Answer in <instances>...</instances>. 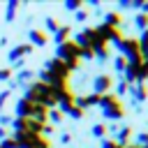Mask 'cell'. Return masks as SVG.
<instances>
[{
    "mask_svg": "<svg viewBox=\"0 0 148 148\" xmlns=\"http://www.w3.org/2000/svg\"><path fill=\"white\" fill-rule=\"evenodd\" d=\"M53 58L62 60V62L67 65L69 72H76V69L81 67V60H79V46H76L72 39H67L65 44L56 46V56H53Z\"/></svg>",
    "mask_w": 148,
    "mask_h": 148,
    "instance_id": "obj_2",
    "label": "cell"
},
{
    "mask_svg": "<svg viewBox=\"0 0 148 148\" xmlns=\"http://www.w3.org/2000/svg\"><path fill=\"white\" fill-rule=\"evenodd\" d=\"M125 67H127V60H125V58H123L120 53H116V56H113V72H116V74L120 76Z\"/></svg>",
    "mask_w": 148,
    "mask_h": 148,
    "instance_id": "obj_20",
    "label": "cell"
},
{
    "mask_svg": "<svg viewBox=\"0 0 148 148\" xmlns=\"http://www.w3.org/2000/svg\"><path fill=\"white\" fill-rule=\"evenodd\" d=\"M44 69H49L51 74H56V76H60V79H65V81H69V76H72V72L67 69V65H65L62 60H58V58H49L46 65H44Z\"/></svg>",
    "mask_w": 148,
    "mask_h": 148,
    "instance_id": "obj_7",
    "label": "cell"
},
{
    "mask_svg": "<svg viewBox=\"0 0 148 148\" xmlns=\"http://www.w3.org/2000/svg\"><path fill=\"white\" fill-rule=\"evenodd\" d=\"M134 25L143 32V30H146V25H148V16H146V14H141V12H136V14H134Z\"/></svg>",
    "mask_w": 148,
    "mask_h": 148,
    "instance_id": "obj_22",
    "label": "cell"
},
{
    "mask_svg": "<svg viewBox=\"0 0 148 148\" xmlns=\"http://www.w3.org/2000/svg\"><path fill=\"white\" fill-rule=\"evenodd\" d=\"M14 76H16V79H14L12 83H9V90H12V88H16V86H28V83L32 81L35 72H32V69H18V72H16Z\"/></svg>",
    "mask_w": 148,
    "mask_h": 148,
    "instance_id": "obj_12",
    "label": "cell"
},
{
    "mask_svg": "<svg viewBox=\"0 0 148 148\" xmlns=\"http://www.w3.org/2000/svg\"><path fill=\"white\" fill-rule=\"evenodd\" d=\"M58 141H60L62 146H67V143H72V134H69V132H62V134L58 136Z\"/></svg>",
    "mask_w": 148,
    "mask_h": 148,
    "instance_id": "obj_34",
    "label": "cell"
},
{
    "mask_svg": "<svg viewBox=\"0 0 148 148\" xmlns=\"http://www.w3.org/2000/svg\"><path fill=\"white\" fill-rule=\"evenodd\" d=\"M58 28H60V21L53 18V16H49V18H46V30H49V32H56Z\"/></svg>",
    "mask_w": 148,
    "mask_h": 148,
    "instance_id": "obj_28",
    "label": "cell"
},
{
    "mask_svg": "<svg viewBox=\"0 0 148 148\" xmlns=\"http://www.w3.org/2000/svg\"><path fill=\"white\" fill-rule=\"evenodd\" d=\"M9 125H12V116H9V113H2V111H0V127H5V130H7Z\"/></svg>",
    "mask_w": 148,
    "mask_h": 148,
    "instance_id": "obj_31",
    "label": "cell"
},
{
    "mask_svg": "<svg viewBox=\"0 0 148 148\" xmlns=\"http://www.w3.org/2000/svg\"><path fill=\"white\" fill-rule=\"evenodd\" d=\"M7 136H9V130H5V127H0V141H2V139H7Z\"/></svg>",
    "mask_w": 148,
    "mask_h": 148,
    "instance_id": "obj_38",
    "label": "cell"
},
{
    "mask_svg": "<svg viewBox=\"0 0 148 148\" xmlns=\"http://www.w3.org/2000/svg\"><path fill=\"white\" fill-rule=\"evenodd\" d=\"M46 42H49V35L44 32V30H37V28H32L30 32H28V44L35 49V46H46Z\"/></svg>",
    "mask_w": 148,
    "mask_h": 148,
    "instance_id": "obj_11",
    "label": "cell"
},
{
    "mask_svg": "<svg viewBox=\"0 0 148 148\" xmlns=\"http://www.w3.org/2000/svg\"><path fill=\"white\" fill-rule=\"evenodd\" d=\"M132 143H136L139 148H146L148 146V132H139L136 134V141H132Z\"/></svg>",
    "mask_w": 148,
    "mask_h": 148,
    "instance_id": "obj_26",
    "label": "cell"
},
{
    "mask_svg": "<svg viewBox=\"0 0 148 148\" xmlns=\"http://www.w3.org/2000/svg\"><path fill=\"white\" fill-rule=\"evenodd\" d=\"M92 53H95V60L97 62H106L109 60V44H102V46H97V49H92Z\"/></svg>",
    "mask_w": 148,
    "mask_h": 148,
    "instance_id": "obj_17",
    "label": "cell"
},
{
    "mask_svg": "<svg viewBox=\"0 0 148 148\" xmlns=\"http://www.w3.org/2000/svg\"><path fill=\"white\" fill-rule=\"evenodd\" d=\"M132 127L130 125H123L120 130H116V136H113V141L118 143V146H127V143H132Z\"/></svg>",
    "mask_w": 148,
    "mask_h": 148,
    "instance_id": "obj_13",
    "label": "cell"
},
{
    "mask_svg": "<svg viewBox=\"0 0 148 148\" xmlns=\"http://www.w3.org/2000/svg\"><path fill=\"white\" fill-rule=\"evenodd\" d=\"M146 81H148V58L141 62V67L136 72V83H146Z\"/></svg>",
    "mask_w": 148,
    "mask_h": 148,
    "instance_id": "obj_21",
    "label": "cell"
},
{
    "mask_svg": "<svg viewBox=\"0 0 148 148\" xmlns=\"http://www.w3.org/2000/svg\"><path fill=\"white\" fill-rule=\"evenodd\" d=\"M139 12L148 16V0H141V7H139Z\"/></svg>",
    "mask_w": 148,
    "mask_h": 148,
    "instance_id": "obj_36",
    "label": "cell"
},
{
    "mask_svg": "<svg viewBox=\"0 0 148 148\" xmlns=\"http://www.w3.org/2000/svg\"><path fill=\"white\" fill-rule=\"evenodd\" d=\"M95 32H97V37L99 39H104L106 44H118L125 35L120 32V28H111V25H106V23H99V25H95Z\"/></svg>",
    "mask_w": 148,
    "mask_h": 148,
    "instance_id": "obj_3",
    "label": "cell"
},
{
    "mask_svg": "<svg viewBox=\"0 0 148 148\" xmlns=\"http://www.w3.org/2000/svg\"><path fill=\"white\" fill-rule=\"evenodd\" d=\"M111 88H113V76L111 74L92 76V92L95 95H106V92H111Z\"/></svg>",
    "mask_w": 148,
    "mask_h": 148,
    "instance_id": "obj_5",
    "label": "cell"
},
{
    "mask_svg": "<svg viewBox=\"0 0 148 148\" xmlns=\"http://www.w3.org/2000/svg\"><path fill=\"white\" fill-rule=\"evenodd\" d=\"M16 12H18V0H9V2H7V7H5V21H7V23H12V21H14V16H16Z\"/></svg>",
    "mask_w": 148,
    "mask_h": 148,
    "instance_id": "obj_16",
    "label": "cell"
},
{
    "mask_svg": "<svg viewBox=\"0 0 148 148\" xmlns=\"http://www.w3.org/2000/svg\"><path fill=\"white\" fill-rule=\"evenodd\" d=\"M102 148H120L113 139H102Z\"/></svg>",
    "mask_w": 148,
    "mask_h": 148,
    "instance_id": "obj_35",
    "label": "cell"
},
{
    "mask_svg": "<svg viewBox=\"0 0 148 148\" xmlns=\"http://www.w3.org/2000/svg\"><path fill=\"white\" fill-rule=\"evenodd\" d=\"M127 88H130V86H127V83L120 79V81L116 83V92H113V95H116V97H120V95H127Z\"/></svg>",
    "mask_w": 148,
    "mask_h": 148,
    "instance_id": "obj_29",
    "label": "cell"
},
{
    "mask_svg": "<svg viewBox=\"0 0 148 148\" xmlns=\"http://www.w3.org/2000/svg\"><path fill=\"white\" fill-rule=\"evenodd\" d=\"M92 58H95V53H92V49H90V46L79 49V60H92Z\"/></svg>",
    "mask_w": 148,
    "mask_h": 148,
    "instance_id": "obj_25",
    "label": "cell"
},
{
    "mask_svg": "<svg viewBox=\"0 0 148 148\" xmlns=\"http://www.w3.org/2000/svg\"><path fill=\"white\" fill-rule=\"evenodd\" d=\"M65 116H69V118H74V120H81V118L86 116V111H83V109H79V106L74 104V106H69V109L65 111Z\"/></svg>",
    "mask_w": 148,
    "mask_h": 148,
    "instance_id": "obj_23",
    "label": "cell"
},
{
    "mask_svg": "<svg viewBox=\"0 0 148 148\" xmlns=\"http://www.w3.org/2000/svg\"><path fill=\"white\" fill-rule=\"evenodd\" d=\"M67 39H72V28H69V25H60V28L53 32V42H56V46L65 44Z\"/></svg>",
    "mask_w": 148,
    "mask_h": 148,
    "instance_id": "obj_14",
    "label": "cell"
},
{
    "mask_svg": "<svg viewBox=\"0 0 148 148\" xmlns=\"http://www.w3.org/2000/svg\"><path fill=\"white\" fill-rule=\"evenodd\" d=\"M46 118H49V123L56 127V125H60V123H62V118H65V116H62V111H60V109H49V111H46Z\"/></svg>",
    "mask_w": 148,
    "mask_h": 148,
    "instance_id": "obj_18",
    "label": "cell"
},
{
    "mask_svg": "<svg viewBox=\"0 0 148 148\" xmlns=\"http://www.w3.org/2000/svg\"><path fill=\"white\" fill-rule=\"evenodd\" d=\"M74 21H76V23H86V21H88V9L81 7V9L74 14Z\"/></svg>",
    "mask_w": 148,
    "mask_h": 148,
    "instance_id": "obj_27",
    "label": "cell"
},
{
    "mask_svg": "<svg viewBox=\"0 0 148 148\" xmlns=\"http://www.w3.org/2000/svg\"><path fill=\"white\" fill-rule=\"evenodd\" d=\"M9 95H12V90H9V88H7V90H2V92H0V111H2V106H5V104H7V99H9Z\"/></svg>",
    "mask_w": 148,
    "mask_h": 148,
    "instance_id": "obj_33",
    "label": "cell"
},
{
    "mask_svg": "<svg viewBox=\"0 0 148 148\" xmlns=\"http://www.w3.org/2000/svg\"><path fill=\"white\" fill-rule=\"evenodd\" d=\"M81 7H83V0H65V9L67 12H74L76 14Z\"/></svg>",
    "mask_w": 148,
    "mask_h": 148,
    "instance_id": "obj_24",
    "label": "cell"
},
{
    "mask_svg": "<svg viewBox=\"0 0 148 148\" xmlns=\"http://www.w3.org/2000/svg\"><path fill=\"white\" fill-rule=\"evenodd\" d=\"M102 23H106V25H111V28H120V23H123V16H120V12H106Z\"/></svg>",
    "mask_w": 148,
    "mask_h": 148,
    "instance_id": "obj_15",
    "label": "cell"
},
{
    "mask_svg": "<svg viewBox=\"0 0 148 148\" xmlns=\"http://www.w3.org/2000/svg\"><path fill=\"white\" fill-rule=\"evenodd\" d=\"M14 76V69L12 67H0V81H9Z\"/></svg>",
    "mask_w": 148,
    "mask_h": 148,
    "instance_id": "obj_30",
    "label": "cell"
},
{
    "mask_svg": "<svg viewBox=\"0 0 148 148\" xmlns=\"http://www.w3.org/2000/svg\"><path fill=\"white\" fill-rule=\"evenodd\" d=\"M0 148H18V146H16V141H14L12 136H7V139L0 141Z\"/></svg>",
    "mask_w": 148,
    "mask_h": 148,
    "instance_id": "obj_32",
    "label": "cell"
},
{
    "mask_svg": "<svg viewBox=\"0 0 148 148\" xmlns=\"http://www.w3.org/2000/svg\"><path fill=\"white\" fill-rule=\"evenodd\" d=\"M32 53V46L28 44V42H23V44H16L14 49H9V53H7V60H9V65H14L16 60H21L23 56H30Z\"/></svg>",
    "mask_w": 148,
    "mask_h": 148,
    "instance_id": "obj_9",
    "label": "cell"
},
{
    "mask_svg": "<svg viewBox=\"0 0 148 148\" xmlns=\"http://www.w3.org/2000/svg\"><path fill=\"white\" fill-rule=\"evenodd\" d=\"M30 113H32V102L18 97L14 102V118H30Z\"/></svg>",
    "mask_w": 148,
    "mask_h": 148,
    "instance_id": "obj_10",
    "label": "cell"
},
{
    "mask_svg": "<svg viewBox=\"0 0 148 148\" xmlns=\"http://www.w3.org/2000/svg\"><path fill=\"white\" fill-rule=\"evenodd\" d=\"M97 39V32H95V28L92 25H88V28H83V30H79L76 35H74V44L79 46V49H83V46H90L92 49V42Z\"/></svg>",
    "mask_w": 148,
    "mask_h": 148,
    "instance_id": "obj_6",
    "label": "cell"
},
{
    "mask_svg": "<svg viewBox=\"0 0 148 148\" xmlns=\"http://www.w3.org/2000/svg\"><path fill=\"white\" fill-rule=\"evenodd\" d=\"M116 49H118V53L127 60V58H134V56H141V51H139V39L136 37H123L118 44H116Z\"/></svg>",
    "mask_w": 148,
    "mask_h": 148,
    "instance_id": "obj_4",
    "label": "cell"
},
{
    "mask_svg": "<svg viewBox=\"0 0 148 148\" xmlns=\"http://www.w3.org/2000/svg\"><path fill=\"white\" fill-rule=\"evenodd\" d=\"M127 92L132 95V104H134L136 109H139V104L148 102V86H146V83H134V86L127 88Z\"/></svg>",
    "mask_w": 148,
    "mask_h": 148,
    "instance_id": "obj_8",
    "label": "cell"
},
{
    "mask_svg": "<svg viewBox=\"0 0 148 148\" xmlns=\"http://www.w3.org/2000/svg\"><path fill=\"white\" fill-rule=\"evenodd\" d=\"M106 123H95L92 127H90V134L95 136V139H106Z\"/></svg>",
    "mask_w": 148,
    "mask_h": 148,
    "instance_id": "obj_19",
    "label": "cell"
},
{
    "mask_svg": "<svg viewBox=\"0 0 148 148\" xmlns=\"http://www.w3.org/2000/svg\"><path fill=\"white\" fill-rule=\"evenodd\" d=\"M99 109H102L104 120H111V123H116L125 116V106H123L120 97H116L113 92H106L99 97Z\"/></svg>",
    "mask_w": 148,
    "mask_h": 148,
    "instance_id": "obj_1",
    "label": "cell"
},
{
    "mask_svg": "<svg viewBox=\"0 0 148 148\" xmlns=\"http://www.w3.org/2000/svg\"><path fill=\"white\" fill-rule=\"evenodd\" d=\"M118 7L120 9H130V0H118Z\"/></svg>",
    "mask_w": 148,
    "mask_h": 148,
    "instance_id": "obj_37",
    "label": "cell"
}]
</instances>
